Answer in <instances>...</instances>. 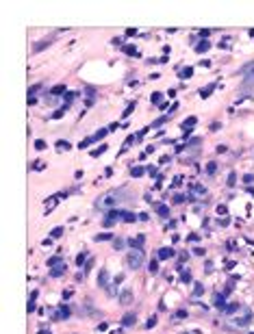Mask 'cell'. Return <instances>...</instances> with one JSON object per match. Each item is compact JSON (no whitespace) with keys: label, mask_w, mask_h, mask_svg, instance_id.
<instances>
[{"label":"cell","mask_w":254,"mask_h":334,"mask_svg":"<svg viewBox=\"0 0 254 334\" xmlns=\"http://www.w3.org/2000/svg\"><path fill=\"white\" fill-rule=\"evenodd\" d=\"M126 265L130 269H139L144 265V250H130L126 256Z\"/></svg>","instance_id":"1"},{"label":"cell","mask_w":254,"mask_h":334,"mask_svg":"<svg viewBox=\"0 0 254 334\" xmlns=\"http://www.w3.org/2000/svg\"><path fill=\"white\" fill-rule=\"evenodd\" d=\"M122 217H124V210H122V208H111V210L104 213V226L111 228L115 221H120Z\"/></svg>","instance_id":"2"},{"label":"cell","mask_w":254,"mask_h":334,"mask_svg":"<svg viewBox=\"0 0 254 334\" xmlns=\"http://www.w3.org/2000/svg\"><path fill=\"white\" fill-rule=\"evenodd\" d=\"M250 321H252V310H250V308H248V306H243V315H239V317H237V319H235V323H237V325H241V328H243V325H248V323H250Z\"/></svg>","instance_id":"3"},{"label":"cell","mask_w":254,"mask_h":334,"mask_svg":"<svg viewBox=\"0 0 254 334\" xmlns=\"http://www.w3.org/2000/svg\"><path fill=\"white\" fill-rule=\"evenodd\" d=\"M250 89H254V72L248 67L243 76V91H250Z\"/></svg>","instance_id":"4"},{"label":"cell","mask_w":254,"mask_h":334,"mask_svg":"<svg viewBox=\"0 0 254 334\" xmlns=\"http://www.w3.org/2000/svg\"><path fill=\"white\" fill-rule=\"evenodd\" d=\"M70 315H72V310L67 308V306H61L59 310H54V313H52V321H59V319H67Z\"/></svg>","instance_id":"5"},{"label":"cell","mask_w":254,"mask_h":334,"mask_svg":"<svg viewBox=\"0 0 254 334\" xmlns=\"http://www.w3.org/2000/svg\"><path fill=\"white\" fill-rule=\"evenodd\" d=\"M154 213L159 215V217H163V219H167V217H170V208H167L165 204H161V202H156V204H154Z\"/></svg>","instance_id":"6"},{"label":"cell","mask_w":254,"mask_h":334,"mask_svg":"<svg viewBox=\"0 0 254 334\" xmlns=\"http://www.w3.org/2000/svg\"><path fill=\"white\" fill-rule=\"evenodd\" d=\"M98 286H100V289H106V286H109V269H100V273H98Z\"/></svg>","instance_id":"7"},{"label":"cell","mask_w":254,"mask_h":334,"mask_svg":"<svg viewBox=\"0 0 254 334\" xmlns=\"http://www.w3.org/2000/svg\"><path fill=\"white\" fill-rule=\"evenodd\" d=\"M144 241H146V236H144V234H139V236H135V239H128V245H130L133 250H141Z\"/></svg>","instance_id":"8"},{"label":"cell","mask_w":254,"mask_h":334,"mask_svg":"<svg viewBox=\"0 0 254 334\" xmlns=\"http://www.w3.org/2000/svg\"><path fill=\"white\" fill-rule=\"evenodd\" d=\"M120 304H124V306L133 304V291H130V289H124V291L120 293Z\"/></svg>","instance_id":"9"},{"label":"cell","mask_w":254,"mask_h":334,"mask_svg":"<svg viewBox=\"0 0 254 334\" xmlns=\"http://www.w3.org/2000/svg\"><path fill=\"white\" fill-rule=\"evenodd\" d=\"M137 323V315L135 313H126L124 317H122V325L124 328H130V325H135Z\"/></svg>","instance_id":"10"},{"label":"cell","mask_w":254,"mask_h":334,"mask_svg":"<svg viewBox=\"0 0 254 334\" xmlns=\"http://www.w3.org/2000/svg\"><path fill=\"white\" fill-rule=\"evenodd\" d=\"M213 304L224 313V308H226V295L224 293H215V297H213Z\"/></svg>","instance_id":"11"},{"label":"cell","mask_w":254,"mask_h":334,"mask_svg":"<svg viewBox=\"0 0 254 334\" xmlns=\"http://www.w3.org/2000/svg\"><path fill=\"white\" fill-rule=\"evenodd\" d=\"M156 256H159V260H167V258L174 256V250H172V247H161V250L156 252Z\"/></svg>","instance_id":"12"},{"label":"cell","mask_w":254,"mask_h":334,"mask_svg":"<svg viewBox=\"0 0 254 334\" xmlns=\"http://www.w3.org/2000/svg\"><path fill=\"white\" fill-rule=\"evenodd\" d=\"M196 122H198L196 117H187V119H185V122H182V126H180V128H182L185 132H191V130H193V124H196Z\"/></svg>","instance_id":"13"},{"label":"cell","mask_w":254,"mask_h":334,"mask_svg":"<svg viewBox=\"0 0 254 334\" xmlns=\"http://www.w3.org/2000/svg\"><path fill=\"white\" fill-rule=\"evenodd\" d=\"M209 48H211V41H209V39H204V41L196 43V52H200V54H202V52H206V50H209Z\"/></svg>","instance_id":"14"},{"label":"cell","mask_w":254,"mask_h":334,"mask_svg":"<svg viewBox=\"0 0 254 334\" xmlns=\"http://www.w3.org/2000/svg\"><path fill=\"white\" fill-rule=\"evenodd\" d=\"M52 43V39H43V41H37L35 46H33V52H39V50H43L46 46H50Z\"/></svg>","instance_id":"15"},{"label":"cell","mask_w":254,"mask_h":334,"mask_svg":"<svg viewBox=\"0 0 254 334\" xmlns=\"http://www.w3.org/2000/svg\"><path fill=\"white\" fill-rule=\"evenodd\" d=\"M63 273H65V265H59V267L50 269V278H61Z\"/></svg>","instance_id":"16"},{"label":"cell","mask_w":254,"mask_h":334,"mask_svg":"<svg viewBox=\"0 0 254 334\" xmlns=\"http://www.w3.org/2000/svg\"><path fill=\"white\" fill-rule=\"evenodd\" d=\"M239 308H241V304H228V306L224 308V315H235Z\"/></svg>","instance_id":"17"},{"label":"cell","mask_w":254,"mask_h":334,"mask_svg":"<svg viewBox=\"0 0 254 334\" xmlns=\"http://www.w3.org/2000/svg\"><path fill=\"white\" fill-rule=\"evenodd\" d=\"M94 141H96V135H94V137H85V139H83V141L78 143V148H80V150H85V148H89V146H91V143H94Z\"/></svg>","instance_id":"18"},{"label":"cell","mask_w":254,"mask_h":334,"mask_svg":"<svg viewBox=\"0 0 254 334\" xmlns=\"http://www.w3.org/2000/svg\"><path fill=\"white\" fill-rule=\"evenodd\" d=\"M122 221H126V224H133V221H137V215H135V213H130V210H124V217H122Z\"/></svg>","instance_id":"19"},{"label":"cell","mask_w":254,"mask_h":334,"mask_svg":"<svg viewBox=\"0 0 254 334\" xmlns=\"http://www.w3.org/2000/svg\"><path fill=\"white\" fill-rule=\"evenodd\" d=\"M50 269H54V267H59L61 265V256H52V258H48V262H46Z\"/></svg>","instance_id":"20"},{"label":"cell","mask_w":254,"mask_h":334,"mask_svg":"<svg viewBox=\"0 0 254 334\" xmlns=\"http://www.w3.org/2000/svg\"><path fill=\"white\" fill-rule=\"evenodd\" d=\"M202 293H204V284L202 282H196L193 284V297H200Z\"/></svg>","instance_id":"21"},{"label":"cell","mask_w":254,"mask_h":334,"mask_svg":"<svg viewBox=\"0 0 254 334\" xmlns=\"http://www.w3.org/2000/svg\"><path fill=\"white\" fill-rule=\"evenodd\" d=\"M213 89H215V85H209V87H202V89H200V95H202V98H209V95L213 93Z\"/></svg>","instance_id":"22"},{"label":"cell","mask_w":254,"mask_h":334,"mask_svg":"<svg viewBox=\"0 0 254 334\" xmlns=\"http://www.w3.org/2000/svg\"><path fill=\"white\" fill-rule=\"evenodd\" d=\"M191 74H193V67H182V69L178 72V76H180V78H189Z\"/></svg>","instance_id":"23"},{"label":"cell","mask_w":254,"mask_h":334,"mask_svg":"<svg viewBox=\"0 0 254 334\" xmlns=\"http://www.w3.org/2000/svg\"><path fill=\"white\" fill-rule=\"evenodd\" d=\"M144 172H146L144 167H133V169H130V176H133V178H141Z\"/></svg>","instance_id":"24"},{"label":"cell","mask_w":254,"mask_h":334,"mask_svg":"<svg viewBox=\"0 0 254 334\" xmlns=\"http://www.w3.org/2000/svg\"><path fill=\"white\" fill-rule=\"evenodd\" d=\"M63 230H65L63 226H57V228H52L50 236H52V239H59V236H63Z\"/></svg>","instance_id":"25"},{"label":"cell","mask_w":254,"mask_h":334,"mask_svg":"<svg viewBox=\"0 0 254 334\" xmlns=\"http://www.w3.org/2000/svg\"><path fill=\"white\" fill-rule=\"evenodd\" d=\"M180 282H182V284H189V282H193V278H191V271H182V276H180Z\"/></svg>","instance_id":"26"},{"label":"cell","mask_w":254,"mask_h":334,"mask_svg":"<svg viewBox=\"0 0 254 334\" xmlns=\"http://www.w3.org/2000/svg\"><path fill=\"white\" fill-rule=\"evenodd\" d=\"M148 269H150V273H159V260H156V258H152V260H150Z\"/></svg>","instance_id":"27"},{"label":"cell","mask_w":254,"mask_h":334,"mask_svg":"<svg viewBox=\"0 0 254 334\" xmlns=\"http://www.w3.org/2000/svg\"><path fill=\"white\" fill-rule=\"evenodd\" d=\"M124 52L130 54V57H139V52H137V48H135V46H124Z\"/></svg>","instance_id":"28"},{"label":"cell","mask_w":254,"mask_h":334,"mask_svg":"<svg viewBox=\"0 0 254 334\" xmlns=\"http://www.w3.org/2000/svg\"><path fill=\"white\" fill-rule=\"evenodd\" d=\"M124 245H126V243H124V239H115V241H113V250H118V252L124 250Z\"/></svg>","instance_id":"29"},{"label":"cell","mask_w":254,"mask_h":334,"mask_svg":"<svg viewBox=\"0 0 254 334\" xmlns=\"http://www.w3.org/2000/svg\"><path fill=\"white\" fill-rule=\"evenodd\" d=\"M57 150H70V143H67L65 139H61V141H57Z\"/></svg>","instance_id":"30"},{"label":"cell","mask_w":254,"mask_h":334,"mask_svg":"<svg viewBox=\"0 0 254 334\" xmlns=\"http://www.w3.org/2000/svg\"><path fill=\"white\" fill-rule=\"evenodd\" d=\"M226 182H228V187H235V182H237V174H235V172H230Z\"/></svg>","instance_id":"31"},{"label":"cell","mask_w":254,"mask_h":334,"mask_svg":"<svg viewBox=\"0 0 254 334\" xmlns=\"http://www.w3.org/2000/svg\"><path fill=\"white\" fill-rule=\"evenodd\" d=\"M63 91H65V87H63V85H57V87H52V89H50V93H52V95H61Z\"/></svg>","instance_id":"32"},{"label":"cell","mask_w":254,"mask_h":334,"mask_svg":"<svg viewBox=\"0 0 254 334\" xmlns=\"http://www.w3.org/2000/svg\"><path fill=\"white\" fill-rule=\"evenodd\" d=\"M85 258H87V252H80V254L76 256V265H78V267H83V262H85Z\"/></svg>","instance_id":"33"},{"label":"cell","mask_w":254,"mask_h":334,"mask_svg":"<svg viewBox=\"0 0 254 334\" xmlns=\"http://www.w3.org/2000/svg\"><path fill=\"white\" fill-rule=\"evenodd\" d=\"M215 169H217V165H215L213 161H211L209 165H206V174H209V176H213V174H215Z\"/></svg>","instance_id":"34"},{"label":"cell","mask_w":254,"mask_h":334,"mask_svg":"<svg viewBox=\"0 0 254 334\" xmlns=\"http://www.w3.org/2000/svg\"><path fill=\"white\" fill-rule=\"evenodd\" d=\"M104 150H106V143H102V146H100V148H96L94 152H91V156H100V154H102Z\"/></svg>","instance_id":"35"},{"label":"cell","mask_w":254,"mask_h":334,"mask_svg":"<svg viewBox=\"0 0 254 334\" xmlns=\"http://www.w3.org/2000/svg\"><path fill=\"white\" fill-rule=\"evenodd\" d=\"M226 213H228V206H226V204H219V206H217V215L226 217Z\"/></svg>","instance_id":"36"},{"label":"cell","mask_w":254,"mask_h":334,"mask_svg":"<svg viewBox=\"0 0 254 334\" xmlns=\"http://www.w3.org/2000/svg\"><path fill=\"white\" fill-rule=\"evenodd\" d=\"M167 122H170V117H159V119H156V122H154L152 126H163V124H167Z\"/></svg>","instance_id":"37"},{"label":"cell","mask_w":254,"mask_h":334,"mask_svg":"<svg viewBox=\"0 0 254 334\" xmlns=\"http://www.w3.org/2000/svg\"><path fill=\"white\" fill-rule=\"evenodd\" d=\"M150 100H152V104H161V93H152Z\"/></svg>","instance_id":"38"},{"label":"cell","mask_w":254,"mask_h":334,"mask_svg":"<svg viewBox=\"0 0 254 334\" xmlns=\"http://www.w3.org/2000/svg\"><path fill=\"white\" fill-rule=\"evenodd\" d=\"M187 315H189V313H187V310L182 308V310H178V313H176L174 317H176V319H185V317H187Z\"/></svg>","instance_id":"39"},{"label":"cell","mask_w":254,"mask_h":334,"mask_svg":"<svg viewBox=\"0 0 254 334\" xmlns=\"http://www.w3.org/2000/svg\"><path fill=\"white\" fill-rule=\"evenodd\" d=\"M109 239H111V234L104 232V234H98V236H96V241H109Z\"/></svg>","instance_id":"40"},{"label":"cell","mask_w":254,"mask_h":334,"mask_svg":"<svg viewBox=\"0 0 254 334\" xmlns=\"http://www.w3.org/2000/svg\"><path fill=\"white\" fill-rule=\"evenodd\" d=\"M35 148H37V150H43V148H46V141H43V139H37V141H35Z\"/></svg>","instance_id":"41"},{"label":"cell","mask_w":254,"mask_h":334,"mask_svg":"<svg viewBox=\"0 0 254 334\" xmlns=\"http://www.w3.org/2000/svg\"><path fill=\"white\" fill-rule=\"evenodd\" d=\"M191 189H193V191H198V193H206V189H204L202 184H191Z\"/></svg>","instance_id":"42"},{"label":"cell","mask_w":254,"mask_h":334,"mask_svg":"<svg viewBox=\"0 0 254 334\" xmlns=\"http://www.w3.org/2000/svg\"><path fill=\"white\" fill-rule=\"evenodd\" d=\"M37 308V304H35V299H28V315H33V310Z\"/></svg>","instance_id":"43"},{"label":"cell","mask_w":254,"mask_h":334,"mask_svg":"<svg viewBox=\"0 0 254 334\" xmlns=\"http://www.w3.org/2000/svg\"><path fill=\"white\" fill-rule=\"evenodd\" d=\"M133 109H135V102H130V104H128V109L124 111V117H126V115H130V113H133Z\"/></svg>","instance_id":"44"},{"label":"cell","mask_w":254,"mask_h":334,"mask_svg":"<svg viewBox=\"0 0 254 334\" xmlns=\"http://www.w3.org/2000/svg\"><path fill=\"white\" fill-rule=\"evenodd\" d=\"M65 109H67V106H63V109H61V111H57V113H52V117H54V119H59V117H61V115H63V113H65Z\"/></svg>","instance_id":"45"},{"label":"cell","mask_w":254,"mask_h":334,"mask_svg":"<svg viewBox=\"0 0 254 334\" xmlns=\"http://www.w3.org/2000/svg\"><path fill=\"white\" fill-rule=\"evenodd\" d=\"M106 132H109V128H106V130H104V128H102V130H98V132H96V139H102Z\"/></svg>","instance_id":"46"},{"label":"cell","mask_w":254,"mask_h":334,"mask_svg":"<svg viewBox=\"0 0 254 334\" xmlns=\"http://www.w3.org/2000/svg\"><path fill=\"white\" fill-rule=\"evenodd\" d=\"M243 182H248V184H250V182H254V174H248V176H243Z\"/></svg>","instance_id":"47"},{"label":"cell","mask_w":254,"mask_h":334,"mask_svg":"<svg viewBox=\"0 0 254 334\" xmlns=\"http://www.w3.org/2000/svg\"><path fill=\"white\" fill-rule=\"evenodd\" d=\"M226 250H228V252H233V250H237V247H235V241H228V243H226Z\"/></svg>","instance_id":"48"},{"label":"cell","mask_w":254,"mask_h":334,"mask_svg":"<svg viewBox=\"0 0 254 334\" xmlns=\"http://www.w3.org/2000/svg\"><path fill=\"white\" fill-rule=\"evenodd\" d=\"M200 141H202L200 137H193V139H189V146H198V143H200Z\"/></svg>","instance_id":"49"},{"label":"cell","mask_w":254,"mask_h":334,"mask_svg":"<svg viewBox=\"0 0 254 334\" xmlns=\"http://www.w3.org/2000/svg\"><path fill=\"white\" fill-rule=\"evenodd\" d=\"M204 271L211 273V271H213V262H206V265H204Z\"/></svg>","instance_id":"50"},{"label":"cell","mask_w":254,"mask_h":334,"mask_svg":"<svg viewBox=\"0 0 254 334\" xmlns=\"http://www.w3.org/2000/svg\"><path fill=\"white\" fill-rule=\"evenodd\" d=\"M193 254H198V256H204V247H193Z\"/></svg>","instance_id":"51"},{"label":"cell","mask_w":254,"mask_h":334,"mask_svg":"<svg viewBox=\"0 0 254 334\" xmlns=\"http://www.w3.org/2000/svg\"><path fill=\"white\" fill-rule=\"evenodd\" d=\"M152 325H156V317H152V319H148V323H146V328H152Z\"/></svg>","instance_id":"52"},{"label":"cell","mask_w":254,"mask_h":334,"mask_svg":"<svg viewBox=\"0 0 254 334\" xmlns=\"http://www.w3.org/2000/svg\"><path fill=\"white\" fill-rule=\"evenodd\" d=\"M185 200H187L185 195H176V198H174V202H176V204H180V202H185Z\"/></svg>","instance_id":"53"},{"label":"cell","mask_w":254,"mask_h":334,"mask_svg":"<svg viewBox=\"0 0 254 334\" xmlns=\"http://www.w3.org/2000/svg\"><path fill=\"white\" fill-rule=\"evenodd\" d=\"M37 89H39V85H31V87H28V93H31V95H33V93H35V91H37Z\"/></svg>","instance_id":"54"},{"label":"cell","mask_w":254,"mask_h":334,"mask_svg":"<svg viewBox=\"0 0 254 334\" xmlns=\"http://www.w3.org/2000/svg\"><path fill=\"white\" fill-rule=\"evenodd\" d=\"M122 280H124V276H122V273H120V276H115V280H113V282H115V284H120V282H122Z\"/></svg>","instance_id":"55"},{"label":"cell","mask_w":254,"mask_h":334,"mask_svg":"<svg viewBox=\"0 0 254 334\" xmlns=\"http://www.w3.org/2000/svg\"><path fill=\"white\" fill-rule=\"evenodd\" d=\"M72 297V291H63V299H70Z\"/></svg>","instance_id":"56"},{"label":"cell","mask_w":254,"mask_h":334,"mask_svg":"<svg viewBox=\"0 0 254 334\" xmlns=\"http://www.w3.org/2000/svg\"><path fill=\"white\" fill-rule=\"evenodd\" d=\"M37 295H39L37 291H31V295H28V299H37Z\"/></svg>","instance_id":"57"},{"label":"cell","mask_w":254,"mask_h":334,"mask_svg":"<svg viewBox=\"0 0 254 334\" xmlns=\"http://www.w3.org/2000/svg\"><path fill=\"white\" fill-rule=\"evenodd\" d=\"M39 334H50V332H48V330H41V332H39Z\"/></svg>","instance_id":"58"},{"label":"cell","mask_w":254,"mask_h":334,"mask_svg":"<svg viewBox=\"0 0 254 334\" xmlns=\"http://www.w3.org/2000/svg\"><path fill=\"white\" fill-rule=\"evenodd\" d=\"M250 191H252V193H254V189H250Z\"/></svg>","instance_id":"59"},{"label":"cell","mask_w":254,"mask_h":334,"mask_svg":"<svg viewBox=\"0 0 254 334\" xmlns=\"http://www.w3.org/2000/svg\"><path fill=\"white\" fill-rule=\"evenodd\" d=\"M250 334H254V332H250Z\"/></svg>","instance_id":"60"}]
</instances>
